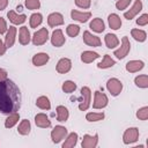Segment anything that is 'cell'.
Instances as JSON below:
<instances>
[{
  "mask_svg": "<svg viewBox=\"0 0 148 148\" xmlns=\"http://www.w3.org/2000/svg\"><path fill=\"white\" fill-rule=\"evenodd\" d=\"M18 118H20L18 113H16V112L10 113V114H9V117H8V118L6 119V121H5V126H6L7 128L13 127V126L18 121Z\"/></svg>",
  "mask_w": 148,
  "mask_h": 148,
  "instance_id": "1f68e13d",
  "label": "cell"
},
{
  "mask_svg": "<svg viewBox=\"0 0 148 148\" xmlns=\"http://www.w3.org/2000/svg\"><path fill=\"white\" fill-rule=\"evenodd\" d=\"M61 88H62L64 92L69 94V92H73V91L76 89V84H75L73 81H65Z\"/></svg>",
  "mask_w": 148,
  "mask_h": 148,
  "instance_id": "8d00e7d4",
  "label": "cell"
},
{
  "mask_svg": "<svg viewBox=\"0 0 148 148\" xmlns=\"http://www.w3.org/2000/svg\"><path fill=\"white\" fill-rule=\"evenodd\" d=\"M36 105L39 108V109H43V110H50L51 108V104H50V101L46 96H40L37 98L36 101Z\"/></svg>",
  "mask_w": 148,
  "mask_h": 148,
  "instance_id": "4316f807",
  "label": "cell"
},
{
  "mask_svg": "<svg viewBox=\"0 0 148 148\" xmlns=\"http://www.w3.org/2000/svg\"><path fill=\"white\" fill-rule=\"evenodd\" d=\"M49 38V31L46 28H42L39 29L38 31H36L34 34V37H32V43L34 45H43L44 43H46Z\"/></svg>",
  "mask_w": 148,
  "mask_h": 148,
  "instance_id": "7a4b0ae2",
  "label": "cell"
},
{
  "mask_svg": "<svg viewBox=\"0 0 148 148\" xmlns=\"http://www.w3.org/2000/svg\"><path fill=\"white\" fill-rule=\"evenodd\" d=\"M108 21H109V25H110V28L113 29V30H118V29L121 27L120 17H119L117 14H111V15H109Z\"/></svg>",
  "mask_w": 148,
  "mask_h": 148,
  "instance_id": "44dd1931",
  "label": "cell"
},
{
  "mask_svg": "<svg viewBox=\"0 0 148 148\" xmlns=\"http://www.w3.org/2000/svg\"><path fill=\"white\" fill-rule=\"evenodd\" d=\"M90 2H91V0H75V5L77 7H80V8H83V9L89 8L90 7Z\"/></svg>",
  "mask_w": 148,
  "mask_h": 148,
  "instance_id": "60d3db41",
  "label": "cell"
},
{
  "mask_svg": "<svg viewBox=\"0 0 148 148\" xmlns=\"http://www.w3.org/2000/svg\"><path fill=\"white\" fill-rule=\"evenodd\" d=\"M76 141H77V134L73 132V133H71V134L67 136V139H66V141L64 142L62 147H64V148H72V147H74V146L76 145Z\"/></svg>",
  "mask_w": 148,
  "mask_h": 148,
  "instance_id": "f1b7e54d",
  "label": "cell"
},
{
  "mask_svg": "<svg viewBox=\"0 0 148 148\" xmlns=\"http://www.w3.org/2000/svg\"><path fill=\"white\" fill-rule=\"evenodd\" d=\"M90 28H91L95 32H102V31H104V29H105L104 22H103L101 18H98V17L94 18V20L90 22Z\"/></svg>",
  "mask_w": 148,
  "mask_h": 148,
  "instance_id": "d4e9b609",
  "label": "cell"
},
{
  "mask_svg": "<svg viewBox=\"0 0 148 148\" xmlns=\"http://www.w3.org/2000/svg\"><path fill=\"white\" fill-rule=\"evenodd\" d=\"M15 35H16V28L15 27H9L6 38H5V45L6 47H12L15 42Z\"/></svg>",
  "mask_w": 148,
  "mask_h": 148,
  "instance_id": "ffe728a7",
  "label": "cell"
},
{
  "mask_svg": "<svg viewBox=\"0 0 148 148\" xmlns=\"http://www.w3.org/2000/svg\"><path fill=\"white\" fill-rule=\"evenodd\" d=\"M141 9H142V2H141V0H136L130 10L124 13V17L127 20H132L139 12H141Z\"/></svg>",
  "mask_w": 148,
  "mask_h": 148,
  "instance_id": "9c48e42d",
  "label": "cell"
},
{
  "mask_svg": "<svg viewBox=\"0 0 148 148\" xmlns=\"http://www.w3.org/2000/svg\"><path fill=\"white\" fill-rule=\"evenodd\" d=\"M97 142H98V135L95 134L94 136L92 135H89V134H86L82 139V147L83 148H94L97 146Z\"/></svg>",
  "mask_w": 148,
  "mask_h": 148,
  "instance_id": "8fae6325",
  "label": "cell"
},
{
  "mask_svg": "<svg viewBox=\"0 0 148 148\" xmlns=\"http://www.w3.org/2000/svg\"><path fill=\"white\" fill-rule=\"evenodd\" d=\"M138 138H139V130L136 127H131L125 131L123 140H124V143L130 145V143L135 142L138 140Z\"/></svg>",
  "mask_w": 148,
  "mask_h": 148,
  "instance_id": "8992f818",
  "label": "cell"
},
{
  "mask_svg": "<svg viewBox=\"0 0 148 148\" xmlns=\"http://www.w3.org/2000/svg\"><path fill=\"white\" fill-rule=\"evenodd\" d=\"M43 21V17H42V14L39 13H35L30 16V27L31 28H37Z\"/></svg>",
  "mask_w": 148,
  "mask_h": 148,
  "instance_id": "d6a6232c",
  "label": "cell"
},
{
  "mask_svg": "<svg viewBox=\"0 0 148 148\" xmlns=\"http://www.w3.org/2000/svg\"><path fill=\"white\" fill-rule=\"evenodd\" d=\"M99 56H98V53H96V52H92V51H84V52H82V54H81V60L83 61V62H86V64H89V62H91V61H94L95 59H97Z\"/></svg>",
  "mask_w": 148,
  "mask_h": 148,
  "instance_id": "cb8c5ba5",
  "label": "cell"
},
{
  "mask_svg": "<svg viewBox=\"0 0 148 148\" xmlns=\"http://www.w3.org/2000/svg\"><path fill=\"white\" fill-rule=\"evenodd\" d=\"M49 59H50V57L47 53L40 52V53H37L32 57V64L35 66H43L49 61Z\"/></svg>",
  "mask_w": 148,
  "mask_h": 148,
  "instance_id": "ac0fdd59",
  "label": "cell"
},
{
  "mask_svg": "<svg viewBox=\"0 0 148 148\" xmlns=\"http://www.w3.org/2000/svg\"><path fill=\"white\" fill-rule=\"evenodd\" d=\"M134 82L140 88H147L148 87V76L147 75H139L135 77Z\"/></svg>",
  "mask_w": 148,
  "mask_h": 148,
  "instance_id": "836d02e7",
  "label": "cell"
},
{
  "mask_svg": "<svg viewBox=\"0 0 148 148\" xmlns=\"http://www.w3.org/2000/svg\"><path fill=\"white\" fill-rule=\"evenodd\" d=\"M106 88H108V90L111 92L112 96H118V95L120 94L121 89H123V84H121V82H120L118 79H114V77H113V79H110V80L108 81Z\"/></svg>",
  "mask_w": 148,
  "mask_h": 148,
  "instance_id": "277c9868",
  "label": "cell"
},
{
  "mask_svg": "<svg viewBox=\"0 0 148 148\" xmlns=\"http://www.w3.org/2000/svg\"><path fill=\"white\" fill-rule=\"evenodd\" d=\"M7 16H8L9 21H10L12 23H14V24H22V23L27 20V16H25L24 14L17 15V14H16L15 12H13V10H9V12L7 13Z\"/></svg>",
  "mask_w": 148,
  "mask_h": 148,
  "instance_id": "d6986e66",
  "label": "cell"
},
{
  "mask_svg": "<svg viewBox=\"0 0 148 148\" xmlns=\"http://www.w3.org/2000/svg\"><path fill=\"white\" fill-rule=\"evenodd\" d=\"M143 65L145 64L141 60H131L126 64V71L130 73H135V72H139L140 69H142Z\"/></svg>",
  "mask_w": 148,
  "mask_h": 148,
  "instance_id": "e0dca14e",
  "label": "cell"
},
{
  "mask_svg": "<svg viewBox=\"0 0 148 148\" xmlns=\"http://www.w3.org/2000/svg\"><path fill=\"white\" fill-rule=\"evenodd\" d=\"M66 32H67V35L69 37H75L80 32V27L76 25V24H69L67 27V29H66Z\"/></svg>",
  "mask_w": 148,
  "mask_h": 148,
  "instance_id": "e575fe53",
  "label": "cell"
},
{
  "mask_svg": "<svg viewBox=\"0 0 148 148\" xmlns=\"http://www.w3.org/2000/svg\"><path fill=\"white\" fill-rule=\"evenodd\" d=\"M130 49H131V44H130L128 38H127V37H123L120 47H119L118 50H116L113 54H114L118 59H123V58H125V57L128 54Z\"/></svg>",
  "mask_w": 148,
  "mask_h": 148,
  "instance_id": "3957f363",
  "label": "cell"
},
{
  "mask_svg": "<svg viewBox=\"0 0 148 148\" xmlns=\"http://www.w3.org/2000/svg\"><path fill=\"white\" fill-rule=\"evenodd\" d=\"M30 130H31V126H30V123H29V120H28V119L22 120V121H21V124L18 125V128H17L18 133H20V134H22V135H27V134H29Z\"/></svg>",
  "mask_w": 148,
  "mask_h": 148,
  "instance_id": "83f0119b",
  "label": "cell"
},
{
  "mask_svg": "<svg viewBox=\"0 0 148 148\" xmlns=\"http://www.w3.org/2000/svg\"><path fill=\"white\" fill-rule=\"evenodd\" d=\"M18 40L22 45H27L29 44L30 42V32L28 30L27 27H21L20 28V37H18Z\"/></svg>",
  "mask_w": 148,
  "mask_h": 148,
  "instance_id": "7402d4cb",
  "label": "cell"
},
{
  "mask_svg": "<svg viewBox=\"0 0 148 148\" xmlns=\"http://www.w3.org/2000/svg\"><path fill=\"white\" fill-rule=\"evenodd\" d=\"M35 123L38 127H42V128H46V127H50L51 126V121L49 119V117L44 113H38L36 114L35 117Z\"/></svg>",
  "mask_w": 148,
  "mask_h": 148,
  "instance_id": "2e32d148",
  "label": "cell"
},
{
  "mask_svg": "<svg viewBox=\"0 0 148 148\" xmlns=\"http://www.w3.org/2000/svg\"><path fill=\"white\" fill-rule=\"evenodd\" d=\"M67 135V130L64 126H56L51 132V139L54 143L60 142Z\"/></svg>",
  "mask_w": 148,
  "mask_h": 148,
  "instance_id": "52a82bcc",
  "label": "cell"
},
{
  "mask_svg": "<svg viewBox=\"0 0 148 148\" xmlns=\"http://www.w3.org/2000/svg\"><path fill=\"white\" fill-rule=\"evenodd\" d=\"M6 45L2 43V40L0 39V56H3L5 54V52H6Z\"/></svg>",
  "mask_w": 148,
  "mask_h": 148,
  "instance_id": "f6af8a7d",
  "label": "cell"
},
{
  "mask_svg": "<svg viewBox=\"0 0 148 148\" xmlns=\"http://www.w3.org/2000/svg\"><path fill=\"white\" fill-rule=\"evenodd\" d=\"M147 23H148V14H143L136 20V24L138 25H146Z\"/></svg>",
  "mask_w": 148,
  "mask_h": 148,
  "instance_id": "b9f144b4",
  "label": "cell"
},
{
  "mask_svg": "<svg viewBox=\"0 0 148 148\" xmlns=\"http://www.w3.org/2000/svg\"><path fill=\"white\" fill-rule=\"evenodd\" d=\"M51 43L53 46H62L64 43H65V37L62 35V31L60 29H57L52 32V37H51Z\"/></svg>",
  "mask_w": 148,
  "mask_h": 148,
  "instance_id": "30bf717a",
  "label": "cell"
},
{
  "mask_svg": "<svg viewBox=\"0 0 148 148\" xmlns=\"http://www.w3.org/2000/svg\"><path fill=\"white\" fill-rule=\"evenodd\" d=\"M71 16H72V18L73 20H76V21H79V22H81V23H84V22H87L89 18H90V16H91V13L90 12H79V10H75V9H73L72 12H71Z\"/></svg>",
  "mask_w": 148,
  "mask_h": 148,
  "instance_id": "7c38bea8",
  "label": "cell"
},
{
  "mask_svg": "<svg viewBox=\"0 0 148 148\" xmlns=\"http://www.w3.org/2000/svg\"><path fill=\"white\" fill-rule=\"evenodd\" d=\"M68 116H69L68 110L65 106H62V105L57 106V119H58V121H66L68 119Z\"/></svg>",
  "mask_w": 148,
  "mask_h": 148,
  "instance_id": "484cf974",
  "label": "cell"
},
{
  "mask_svg": "<svg viewBox=\"0 0 148 148\" xmlns=\"http://www.w3.org/2000/svg\"><path fill=\"white\" fill-rule=\"evenodd\" d=\"M25 7L28 9H38L40 7V2L39 0H25Z\"/></svg>",
  "mask_w": 148,
  "mask_h": 148,
  "instance_id": "74e56055",
  "label": "cell"
},
{
  "mask_svg": "<svg viewBox=\"0 0 148 148\" xmlns=\"http://www.w3.org/2000/svg\"><path fill=\"white\" fill-rule=\"evenodd\" d=\"M83 42L89 45V46H99L101 45V39L97 36H94L89 31L83 32Z\"/></svg>",
  "mask_w": 148,
  "mask_h": 148,
  "instance_id": "4fadbf2b",
  "label": "cell"
},
{
  "mask_svg": "<svg viewBox=\"0 0 148 148\" xmlns=\"http://www.w3.org/2000/svg\"><path fill=\"white\" fill-rule=\"evenodd\" d=\"M86 118H87L88 121H98V120H102L104 118V113H102V112H99V113L89 112V113H87Z\"/></svg>",
  "mask_w": 148,
  "mask_h": 148,
  "instance_id": "d590c367",
  "label": "cell"
},
{
  "mask_svg": "<svg viewBox=\"0 0 148 148\" xmlns=\"http://www.w3.org/2000/svg\"><path fill=\"white\" fill-rule=\"evenodd\" d=\"M108 97L105 94L101 91H95V99H94V108L95 109H103L108 105Z\"/></svg>",
  "mask_w": 148,
  "mask_h": 148,
  "instance_id": "ba28073f",
  "label": "cell"
},
{
  "mask_svg": "<svg viewBox=\"0 0 148 148\" xmlns=\"http://www.w3.org/2000/svg\"><path fill=\"white\" fill-rule=\"evenodd\" d=\"M71 67H72L71 60L67 59V58H62V59H60V60L58 61V64H57V72H58V73H61V74H65V73L69 72Z\"/></svg>",
  "mask_w": 148,
  "mask_h": 148,
  "instance_id": "5bb4252c",
  "label": "cell"
},
{
  "mask_svg": "<svg viewBox=\"0 0 148 148\" xmlns=\"http://www.w3.org/2000/svg\"><path fill=\"white\" fill-rule=\"evenodd\" d=\"M21 106V92L18 87L12 80L0 81V112L10 114Z\"/></svg>",
  "mask_w": 148,
  "mask_h": 148,
  "instance_id": "6da1fadb",
  "label": "cell"
},
{
  "mask_svg": "<svg viewBox=\"0 0 148 148\" xmlns=\"http://www.w3.org/2000/svg\"><path fill=\"white\" fill-rule=\"evenodd\" d=\"M6 30H7L6 21L3 20V17H0V34H5Z\"/></svg>",
  "mask_w": 148,
  "mask_h": 148,
  "instance_id": "7bdbcfd3",
  "label": "cell"
},
{
  "mask_svg": "<svg viewBox=\"0 0 148 148\" xmlns=\"http://www.w3.org/2000/svg\"><path fill=\"white\" fill-rule=\"evenodd\" d=\"M131 34H132V37H133L135 40H138V42H145V40H146L147 34H146L143 30H140V29H132Z\"/></svg>",
  "mask_w": 148,
  "mask_h": 148,
  "instance_id": "4dcf8cb0",
  "label": "cell"
},
{
  "mask_svg": "<svg viewBox=\"0 0 148 148\" xmlns=\"http://www.w3.org/2000/svg\"><path fill=\"white\" fill-rule=\"evenodd\" d=\"M104 40H105V44L109 49H113L119 44V40H118L117 36L113 35V34H106Z\"/></svg>",
  "mask_w": 148,
  "mask_h": 148,
  "instance_id": "603a6c76",
  "label": "cell"
},
{
  "mask_svg": "<svg viewBox=\"0 0 148 148\" xmlns=\"http://www.w3.org/2000/svg\"><path fill=\"white\" fill-rule=\"evenodd\" d=\"M131 1H132V0H118L117 3H116V7H117V9L123 10V9H125V8L131 3Z\"/></svg>",
  "mask_w": 148,
  "mask_h": 148,
  "instance_id": "ab89813d",
  "label": "cell"
},
{
  "mask_svg": "<svg viewBox=\"0 0 148 148\" xmlns=\"http://www.w3.org/2000/svg\"><path fill=\"white\" fill-rule=\"evenodd\" d=\"M7 79V72L2 68H0V81H3Z\"/></svg>",
  "mask_w": 148,
  "mask_h": 148,
  "instance_id": "ee69618b",
  "label": "cell"
},
{
  "mask_svg": "<svg viewBox=\"0 0 148 148\" xmlns=\"http://www.w3.org/2000/svg\"><path fill=\"white\" fill-rule=\"evenodd\" d=\"M47 23L50 27H57L64 23V16L60 13H52L47 17Z\"/></svg>",
  "mask_w": 148,
  "mask_h": 148,
  "instance_id": "9a60e30c",
  "label": "cell"
},
{
  "mask_svg": "<svg viewBox=\"0 0 148 148\" xmlns=\"http://www.w3.org/2000/svg\"><path fill=\"white\" fill-rule=\"evenodd\" d=\"M81 96H82V102L79 105V109L81 111H86L89 105H90V98H91V92L88 87H83L81 89Z\"/></svg>",
  "mask_w": 148,
  "mask_h": 148,
  "instance_id": "5b68a950",
  "label": "cell"
},
{
  "mask_svg": "<svg viewBox=\"0 0 148 148\" xmlns=\"http://www.w3.org/2000/svg\"><path fill=\"white\" fill-rule=\"evenodd\" d=\"M114 64H116L114 60L111 59V57L109 54H105L104 58H103V60L99 64H97V67L98 68H109V67H112Z\"/></svg>",
  "mask_w": 148,
  "mask_h": 148,
  "instance_id": "f546056e",
  "label": "cell"
},
{
  "mask_svg": "<svg viewBox=\"0 0 148 148\" xmlns=\"http://www.w3.org/2000/svg\"><path fill=\"white\" fill-rule=\"evenodd\" d=\"M8 5V0H0V10H3Z\"/></svg>",
  "mask_w": 148,
  "mask_h": 148,
  "instance_id": "bcb514c9",
  "label": "cell"
},
{
  "mask_svg": "<svg viewBox=\"0 0 148 148\" xmlns=\"http://www.w3.org/2000/svg\"><path fill=\"white\" fill-rule=\"evenodd\" d=\"M136 117L140 120H146L148 118V108L147 106H143V108L139 109L138 112H136Z\"/></svg>",
  "mask_w": 148,
  "mask_h": 148,
  "instance_id": "f35d334b",
  "label": "cell"
}]
</instances>
